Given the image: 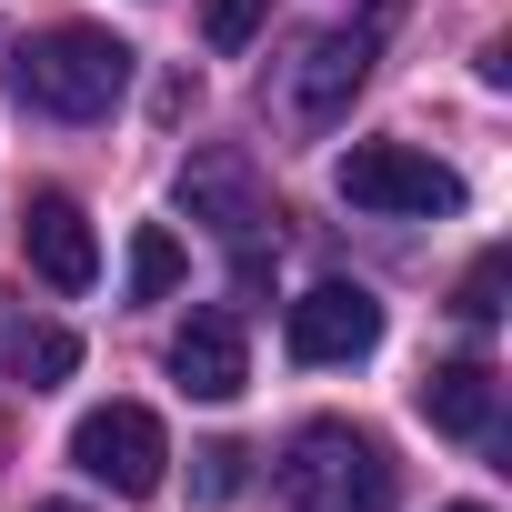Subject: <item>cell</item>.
<instances>
[{
	"label": "cell",
	"instance_id": "6da1fadb",
	"mask_svg": "<svg viewBox=\"0 0 512 512\" xmlns=\"http://www.w3.org/2000/svg\"><path fill=\"white\" fill-rule=\"evenodd\" d=\"M11 91L51 121H111L121 91H131V41H111L91 21H61V31L11 51Z\"/></svg>",
	"mask_w": 512,
	"mask_h": 512
},
{
	"label": "cell",
	"instance_id": "7a4b0ae2",
	"mask_svg": "<svg viewBox=\"0 0 512 512\" xmlns=\"http://www.w3.org/2000/svg\"><path fill=\"white\" fill-rule=\"evenodd\" d=\"M282 492H292V512H392L402 502V472H392V452L372 432L302 422L292 452H282Z\"/></svg>",
	"mask_w": 512,
	"mask_h": 512
},
{
	"label": "cell",
	"instance_id": "3957f363",
	"mask_svg": "<svg viewBox=\"0 0 512 512\" xmlns=\"http://www.w3.org/2000/svg\"><path fill=\"white\" fill-rule=\"evenodd\" d=\"M332 181H342L352 211H392V221H452L462 211V171H442L412 141H352Z\"/></svg>",
	"mask_w": 512,
	"mask_h": 512
},
{
	"label": "cell",
	"instance_id": "277c9868",
	"mask_svg": "<svg viewBox=\"0 0 512 512\" xmlns=\"http://www.w3.org/2000/svg\"><path fill=\"white\" fill-rule=\"evenodd\" d=\"M71 462H81L91 482H111L121 502H151V492H161V462H171L161 412H141V402H101V412H81V422H71Z\"/></svg>",
	"mask_w": 512,
	"mask_h": 512
},
{
	"label": "cell",
	"instance_id": "5b68a950",
	"mask_svg": "<svg viewBox=\"0 0 512 512\" xmlns=\"http://www.w3.org/2000/svg\"><path fill=\"white\" fill-rule=\"evenodd\" d=\"M382 31H392V0L372 21H352V31H322L302 61H292V121L302 131H332L342 111H352V91L372 81V61H382Z\"/></svg>",
	"mask_w": 512,
	"mask_h": 512
},
{
	"label": "cell",
	"instance_id": "8992f818",
	"mask_svg": "<svg viewBox=\"0 0 512 512\" xmlns=\"http://www.w3.org/2000/svg\"><path fill=\"white\" fill-rule=\"evenodd\" d=\"M181 201H191V221H211L231 251H251V241L282 221L272 191H262V171H251V151H231V141H211V151L181 161Z\"/></svg>",
	"mask_w": 512,
	"mask_h": 512
},
{
	"label": "cell",
	"instance_id": "52a82bcc",
	"mask_svg": "<svg viewBox=\"0 0 512 512\" xmlns=\"http://www.w3.org/2000/svg\"><path fill=\"white\" fill-rule=\"evenodd\" d=\"M282 342H292V362H362L382 342V302L362 282H312L282 312Z\"/></svg>",
	"mask_w": 512,
	"mask_h": 512
},
{
	"label": "cell",
	"instance_id": "ba28073f",
	"mask_svg": "<svg viewBox=\"0 0 512 512\" xmlns=\"http://www.w3.org/2000/svg\"><path fill=\"white\" fill-rule=\"evenodd\" d=\"M21 251H31V272L51 292H91L101 282V241H91V211L71 191H31L21 201Z\"/></svg>",
	"mask_w": 512,
	"mask_h": 512
},
{
	"label": "cell",
	"instance_id": "9c48e42d",
	"mask_svg": "<svg viewBox=\"0 0 512 512\" xmlns=\"http://www.w3.org/2000/svg\"><path fill=\"white\" fill-rule=\"evenodd\" d=\"M171 382L191 402H241L251 382V342H241V312H191L171 332Z\"/></svg>",
	"mask_w": 512,
	"mask_h": 512
},
{
	"label": "cell",
	"instance_id": "30bf717a",
	"mask_svg": "<svg viewBox=\"0 0 512 512\" xmlns=\"http://www.w3.org/2000/svg\"><path fill=\"white\" fill-rule=\"evenodd\" d=\"M422 422L452 432V442H492V422H502V372H492V362H442V372L422 382Z\"/></svg>",
	"mask_w": 512,
	"mask_h": 512
},
{
	"label": "cell",
	"instance_id": "8fae6325",
	"mask_svg": "<svg viewBox=\"0 0 512 512\" xmlns=\"http://www.w3.org/2000/svg\"><path fill=\"white\" fill-rule=\"evenodd\" d=\"M0 362H11V372H21L31 392H61V382L81 372V342H71L61 322H21L11 342H0Z\"/></svg>",
	"mask_w": 512,
	"mask_h": 512
},
{
	"label": "cell",
	"instance_id": "7c38bea8",
	"mask_svg": "<svg viewBox=\"0 0 512 512\" xmlns=\"http://www.w3.org/2000/svg\"><path fill=\"white\" fill-rule=\"evenodd\" d=\"M171 292H181V241L161 221H141L131 231V302H171Z\"/></svg>",
	"mask_w": 512,
	"mask_h": 512
},
{
	"label": "cell",
	"instance_id": "4fadbf2b",
	"mask_svg": "<svg viewBox=\"0 0 512 512\" xmlns=\"http://www.w3.org/2000/svg\"><path fill=\"white\" fill-rule=\"evenodd\" d=\"M502 282H512V251H482V262L462 272V302L452 312L462 322H502Z\"/></svg>",
	"mask_w": 512,
	"mask_h": 512
},
{
	"label": "cell",
	"instance_id": "5bb4252c",
	"mask_svg": "<svg viewBox=\"0 0 512 512\" xmlns=\"http://www.w3.org/2000/svg\"><path fill=\"white\" fill-rule=\"evenodd\" d=\"M262 21H272V0H201V41L211 51H241Z\"/></svg>",
	"mask_w": 512,
	"mask_h": 512
},
{
	"label": "cell",
	"instance_id": "9a60e30c",
	"mask_svg": "<svg viewBox=\"0 0 512 512\" xmlns=\"http://www.w3.org/2000/svg\"><path fill=\"white\" fill-rule=\"evenodd\" d=\"M241 462H251L241 442H201L191 452V502H231L241 492Z\"/></svg>",
	"mask_w": 512,
	"mask_h": 512
},
{
	"label": "cell",
	"instance_id": "2e32d148",
	"mask_svg": "<svg viewBox=\"0 0 512 512\" xmlns=\"http://www.w3.org/2000/svg\"><path fill=\"white\" fill-rule=\"evenodd\" d=\"M11 332H21V302H11V292H0V342H11Z\"/></svg>",
	"mask_w": 512,
	"mask_h": 512
},
{
	"label": "cell",
	"instance_id": "e0dca14e",
	"mask_svg": "<svg viewBox=\"0 0 512 512\" xmlns=\"http://www.w3.org/2000/svg\"><path fill=\"white\" fill-rule=\"evenodd\" d=\"M442 512H492V502H442Z\"/></svg>",
	"mask_w": 512,
	"mask_h": 512
},
{
	"label": "cell",
	"instance_id": "ac0fdd59",
	"mask_svg": "<svg viewBox=\"0 0 512 512\" xmlns=\"http://www.w3.org/2000/svg\"><path fill=\"white\" fill-rule=\"evenodd\" d=\"M41 512H81V502H41Z\"/></svg>",
	"mask_w": 512,
	"mask_h": 512
}]
</instances>
